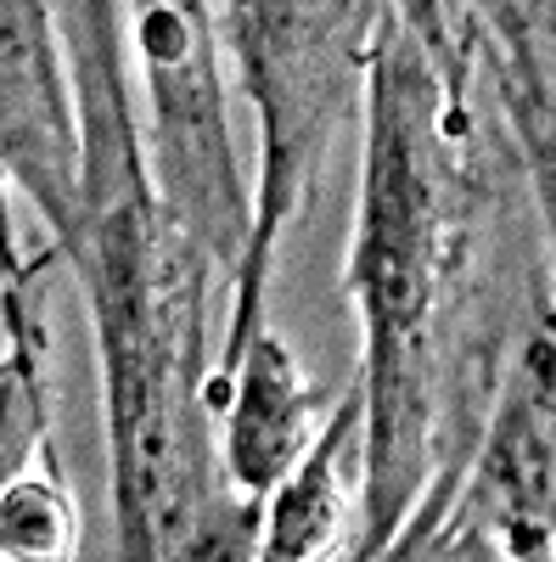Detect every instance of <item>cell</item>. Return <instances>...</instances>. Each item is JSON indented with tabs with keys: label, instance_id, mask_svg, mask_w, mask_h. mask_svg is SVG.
I'll return each instance as SVG.
<instances>
[{
	"label": "cell",
	"instance_id": "5",
	"mask_svg": "<svg viewBox=\"0 0 556 562\" xmlns=\"http://www.w3.org/2000/svg\"><path fill=\"white\" fill-rule=\"evenodd\" d=\"M0 180L34 203L52 243L68 237L84 192V135L57 7H0Z\"/></svg>",
	"mask_w": 556,
	"mask_h": 562
},
{
	"label": "cell",
	"instance_id": "7",
	"mask_svg": "<svg viewBox=\"0 0 556 562\" xmlns=\"http://www.w3.org/2000/svg\"><path fill=\"white\" fill-rule=\"evenodd\" d=\"M214 383L225 394V484L264 501L309 456L320 422H327V389L304 378L298 355L275 326H259L248 349Z\"/></svg>",
	"mask_w": 556,
	"mask_h": 562
},
{
	"label": "cell",
	"instance_id": "3",
	"mask_svg": "<svg viewBox=\"0 0 556 562\" xmlns=\"http://www.w3.org/2000/svg\"><path fill=\"white\" fill-rule=\"evenodd\" d=\"M377 7H293V0H253V7L214 12V40L242 68V90L259 108V186H253V225L242 265L230 276V326L219 378L248 349L259 326H270L264 293L275 248L298 225L315 198L320 164L332 135L354 119L365 97V52Z\"/></svg>",
	"mask_w": 556,
	"mask_h": 562
},
{
	"label": "cell",
	"instance_id": "4",
	"mask_svg": "<svg viewBox=\"0 0 556 562\" xmlns=\"http://www.w3.org/2000/svg\"><path fill=\"white\" fill-rule=\"evenodd\" d=\"M124 29L152 108V140H141L152 198L163 220L230 281L248 248L253 198L225 119L214 12L197 0H152L135 12L124 7Z\"/></svg>",
	"mask_w": 556,
	"mask_h": 562
},
{
	"label": "cell",
	"instance_id": "10",
	"mask_svg": "<svg viewBox=\"0 0 556 562\" xmlns=\"http://www.w3.org/2000/svg\"><path fill=\"white\" fill-rule=\"evenodd\" d=\"M79 540V518L57 461L45 473H23L0 495V562H68Z\"/></svg>",
	"mask_w": 556,
	"mask_h": 562
},
{
	"label": "cell",
	"instance_id": "8",
	"mask_svg": "<svg viewBox=\"0 0 556 562\" xmlns=\"http://www.w3.org/2000/svg\"><path fill=\"white\" fill-rule=\"evenodd\" d=\"M360 422H365V405H360V389L349 383L332 400L327 422H320L309 456L264 495V529H259L253 562H332L343 546H354L343 461L360 445Z\"/></svg>",
	"mask_w": 556,
	"mask_h": 562
},
{
	"label": "cell",
	"instance_id": "6",
	"mask_svg": "<svg viewBox=\"0 0 556 562\" xmlns=\"http://www.w3.org/2000/svg\"><path fill=\"white\" fill-rule=\"evenodd\" d=\"M461 501L500 562H551V326L529 338L523 366L500 383Z\"/></svg>",
	"mask_w": 556,
	"mask_h": 562
},
{
	"label": "cell",
	"instance_id": "1",
	"mask_svg": "<svg viewBox=\"0 0 556 562\" xmlns=\"http://www.w3.org/2000/svg\"><path fill=\"white\" fill-rule=\"evenodd\" d=\"M473 23L444 7H377L365 52V180L349 299L365 321V490L349 557L371 562L433 484L444 445L450 310L473 248L467 68ZM478 439V434H473Z\"/></svg>",
	"mask_w": 556,
	"mask_h": 562
},
{
	"label": "cell",
	"instance_id": "9",
	"mask_svg": "<svg viewBox=\"0 0 556 562\" xmlns=\"http://www.w3.org/2000/svg\"><path fill=\"white\" fill-rule=\"evenodd\" d=\"M473 445L478 439H461L439 461V473L422 490V501L410 506V518L399 524V535L371 562H500V551L489 546V535L473 524L467 501H461V479H467Z\"/></svg>",
	"mask_w": 556,
	"mask_h": 562
},
{
	"label": "cell",
	"instance_id": "11",
	"mask_svg": "<svg viewBox=\"0 0 556 562\" xmlns=\"http://www.w3.org/2000/svg\"><path fill=\"white\" fill-rule=\"evenodd\" d=\"M259 529H264V501L230 490L163 551V562H253Z\"/></svg>",
	"mask_w": 556,
	"mask_h": 562
},
{
	"label": "cell",
	"instance_id": "2",
	"mask_svg": "<svg viewBox=\"0 0 556 562\" xmlns=\"http://www.w3.org/2000/svg\"><path fill=\"white\" fill-rule=\"evenodd\" d=\"M57 34L79 97L84 192L68 237L52 248L73 265L97 326L118 562H163V551L230 495L208 434L214 265L152 198L129 97L124 7H57Z\"/></svg>",
	"mask_w": 556,
	"mask_h": 562
}]
</instances>
